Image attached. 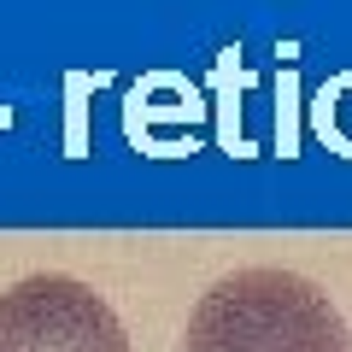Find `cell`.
<instances>
[{
	"label": "cell",
	"mask_w": 352,
	"mask_h": 352,
	"mask_svg": "<svg viewBox=\"0 0 352 352\" xmlns=\"http://www.w3.org/2000/svg\"><path fill=\"white\" fill-rule=\"evenodd\" d=\"M0 352H129V335L88 282L47 270L0 294Z\"/></svg>",
	"instance_id": "7a4b0ae2"
},
{
	"label": "cell",
	"mask_w": 352,
	"mask_h": 352,
	"mask_svg": "<svg viewBox=\"0 0 352 352\" xmlns=\"http://www.w3.org/2000/svg\"><path fill=\"white\" fill-rule=\"evenodd\" d=\"M182 352H346V323L317 282L258 264L200 294Z\"/></svg>",
	"instance_id": "6da1fadb"
},
{
	"label": "cell",
	"mask_w": 352,
	"mask_h": 352,
	"mask_svg": "<svg viewBox=\"0 0 352 352\" xmlns=\"http://www.w3.org/2000/svg\"><path fill=\"white\" fill-rule=\"evenodd\" d=\"M129 141L153 153L159 124H194L200 118V94H194L182 76H147V82L129 88Z\"/></svg>",
	"instance_id": "3957f363"
},
{
	"label": "cell",
	"mask_w": 352,
	"mask_h": 352,
	"mask_svg": "<svg viewBox=\"0 0 352 352\" xmlns=\"http://www.w3.org/2000/svg\"><path fill=\"white\" fill-rule=\"evenodd\" d=\"M82 94H88V76H71V147H82Z\"/></svg>",
	"instance_id": "277c9868"
}]
</instances>
